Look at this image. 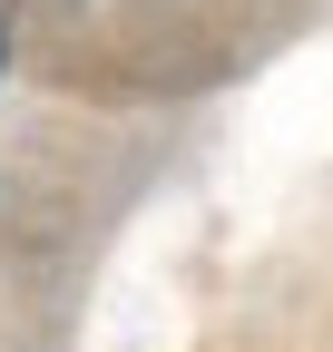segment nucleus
I'll list each match as a JSON object with an SVG mask.
<instances>
[{
	"label": "nucleus",
	"mask_w": 333,
	"mask_h": 352,
	"mask_svg": "<svg viewBox=\"0 0 333 352\" xmlns=\"http://www.w3.org/2000/svg\"><path fill=\"white\" fill-rule=\"evenodd\" d=\"M0 69H10V20H0Z\"/></svg>",
	"instance_id": "1"
}]
</instances>
